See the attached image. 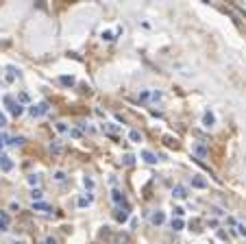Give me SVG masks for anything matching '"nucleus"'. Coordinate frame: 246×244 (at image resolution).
Listing matches in <instances>:
<instances>
[{
  "instance_id": "4468645a",
  "label": "nucleus",
  "mask_w": 246,
  "mask_h": 244,
  "mask_svg": "<svg viewBox=\"0 0 246 244\" xmlns=\"http://www.w3.org/2000/svg\"><path fill=\"white\" fill-rule=\"evenodd\" d=\"M172 229H174V231H179V229H183V220H181V218H177V220L172 218Z\"/></svg>"
},
{
  "instance_id": "f3484780",
  "label": "nucleus",
  "mask_w": 246,
  "mask_h": 244,
  "mask_svg": "<svg viewBox=\"0 0 246 244\" xmlns=\"http://www.w3.org/2000/svg\"><path fill=\"white\" fill-rule=\"evenodd\" d=\"M31 196H33V200H39V198L44 196V192H42V190H33V192H31Z\"/></svg>"
},
{
  "instance_id": "9b49d317",
  "label": "nucleus",
  "mask_w": 246,
  "mask_h": 244,
  "mask_svg": "<svg viewBox=\"0 0 246 244\" xmlns=\"http://www.w3.org/2000/svg\"><path fill=\"white\" fill-rule=\"evenodd\" d=\"M150 220H152V225H161V222H163V211L152 214V218H150Z\"/></svg>"
},
{
  "instance_id": "6ab92c4d",
  "label": "nucleus",
  "mask_w": 246,
  "mask_h": 244,
  "mask_svg": "<svg viewBox=\"0 0 246 244\" xmlns=\"http://www.w3.org/2000/svg\"><path fill=\"white\" fill-rule=\"evenodd\" d=\"M28 183H31V185H37V183H39V177H37V174H31V177H28Z\"/></svg>"
},
{
  "instance_id": "aec40b11",
  "label": "nucleus",
  "mask_w": 246,
  "mask_h": 244,
  "mask_svg": "<svg viewBox=\"0 0 246 244\" xmlns=\"http://www.w3.org/2000/svg\"><path fill=\"white\" fill-rule=\"evenodd\" d=\"M54 179H57V181H65V172H61V170L54 172Z\"/></svg>"
},
{
  "instance_id": "393cba45",
  "label": "nucleus",
  "mask_w": 246,
  "mask_h": 244,
  "mask_svg": "<svg viewBox=\"0 0 246 244\" xmlns=\"http://www.w3.org/2000/svg\"><path fill=\"white\" fill-rule=\"evenodd\" d=\"M238 233L240 236H246V225H238Z\"/></svg>"
},
{
  "instance_id": "423d86ee",
  "label": "nucleus",
  "mask_w": 246,
  "mask_h": 244,
  "mask_svg": "<svg viewBox=\"0 0 246 244\" xmlns=\"http://www.w3.org/2000/svg\"><path fill=\"white\" fill-rule=\"evenodd\" d=\"M202 122H205V127H213V122H216L213 113H211V111H207V113L202 116Z\"/></svg>"
},
{
  "instance_id": "20e7f679",
  "label": "nucleus",
  "mask_w": 246,
  "mask_h": 244,
  "mask_svg": "<svg viewBox=\"0 0 246 244\" xmlns=\"http://www.w3.org/2000/svg\"><path fill=\"white\" fill-rule=\"evenodd\" d=\"M192 185H194V188H207V181H205L200 174H194V177H192Z\"/></svg>"
},
{
  "instance_id": "0eeeda50",
  "label": "nucleus",
  "mask_w": 246,
  "mask_h": 244,
  "mask_svg": "<svg viewBox=\"0 0 246 244\" xmlns=\"http://www.w3.org/2000/svg\"><path fill=\"white\" fill-rule=\"evenodd\" d=\"M142 157L146 159L148 164H157V155H155V153H150V150H144V153H142Z\"/></svg>"
},
{
  "instance_id": "9d476101",
  "label": "nucleus",
  "mask_w": 246,
  "mask_h": 244,
  "mask_svg": "<svg viewBox=\"0 0 246 244\" xmlns=\"http://www.w3.org/2000/svg\"><path fill=\"white\" fill-rule=\"evenodd\" d=\"M59 81H61V83H63V85H65V87H72V85H74V83H76V81H74V76H61V79H59Z\"/></svg>"
},
{
  "instance_id": "bb28decb",
  "label": "nucleus",
  "mask_w": 246,
  "mask_h": 244,
  "mask_svg": "<svg viewBox=\"0 0 246 244\" xmlns=\"http://www.w3.org/2000/svg\"><path fill=\"white\" fill-rule=\"evenodd\" d=\"M70 135H72V138H81V131H79V129H72Z\"/></svg>"
},
{
  "instance_id": "b1692460",
  "label": "nucleus",
  "mask_w": 246,
  "mask_h": 244,
  "mask_svg": "<svg viewBox=\"0 0 246 244\" xmlns=\"http://www.w3.org/2000/svg\"><path fill=\"white\" fill-rule=\"evenodd\" d=\"M33 207H35V209H50V207L46 205V203H35Z\"/></svg>"
},
{
  "instance_id": "f8f14e48",
  "label": "nucleus",
  "mask_w": 246,
  "mask_h": 244,
  "mask_svg": "<svg viewBox=\"0 0 246 244\" xmlns=\"http://www.w3.org/2000/svg\"><path fill=\"white\" fill-rule=\"evenodd\" d=\"M115 218H118L120 222H124V220L129 218V209H124V211H122V209H118V214H115Z\"/></svg>"
},
{
  "instance_id": "ddd939ff",
  "label": "nucleus",
  "mask_w": 246,
  "mask_h": 244,
  "mask_svg": "<svg viewBox=\"0 0 246 244\" xmlns=\"http://www.w3.org/2000/svg\"><path fill=\"white\" fill-rule=\"evenodd\" d=\"M129 138H131V142H142V135H140V131H131V133H129Z\"/></svg>"
},
{
  "instance_id": "2eb2a0df",
  "label": "nucleus",
  "mask_w": 246,
  "mask_h": 244,
  "mask_svg": "<svg viewBox=\"0 0 246 244\" xmlns=\"http://www.w3.org/2000/svg\"><path fill=\"white\" fill-rule=\"evenodd\" d=\"M50 150H52V153H61V144H59V140H54V142L50 144Z\"/></svg>"
},
{
  "instance_id": "a211bd4d",
  "label": "nucleus",
  "mask_w": 246,
  "mask_h": 244,
  "mask_svg": "<svg viewBox=\"0 0 246 244\" xmlns=\"http://www.w3.org/2000/svg\"><path fill=\"white\" fill-rule=\"evenodd\" d=\"M194 150H196L198 155H205V153H207V148H205V144H196V146H194Z\"/></svg>"
},
{
  "instance_id": "a878e982",
  "label": "nucleus",
  "mask_w": 246,
  "mask_h": 244,
  "mask_svg": "<svg viewBox=\"0 0 246 244\" xmlns=\"http://www.w3.org/2000/svg\"><path fill=\"white\" fill-rule=\"evenodd\" d=\"M133 161H135V159H133V155H126V157H124V164H126V166H131Z\"/></svg>"
},
{
  "instance_id": "cd10ccee",
  "label": "nucleus",
  "mask_w": 246,
  "mask_h": 244,
  "mask_svg": "<svg viewBox=\"0 0 246 244\" xmlns=\"http://www.w3.org/2000/svg\"><path fill=\"white\" fill-rule=\"evenodd\" d=\"M174 216L181 218V216H183V209H181V207H174Z\"/></svg>"
},
{
  "instance_id": "4be33fe9",
  "label": "nucleus",
  "mask_w": 246,
  "mask_h": 244,
  "mask_svg": "<svg viewBox=\"0 0 246 244\" xmlns=\"http://www.w3.org/2000/svg\"><path fill=\"white\" fill-rule=\"evenodd\" d=\"M4 127H7V116L0 111V129H4Z\"/></svg>"
},
{
  "instance_id": "412c9836",
  "label": "nucleus",
  "mask_w": 246,
  "mask_h": 244,
  "mask_svg": "<svg viewBox=\"0 0 246 244\" xmlns=\"http://www.w3.org/2000/svg\"><path fill=\"white\" fill-rule=\"evenodd\" d=\"M83 183H85V188H90V190L94 188V181H92L90 177H85V179H83Z\"/></svg>"
},
{
  "instance_id": "f03ea898",
  "label": "nucleus",
  "mask_w": 246,
  "mask_h": 244,
  "mask_svg": "<svg viewBox=\"0 0 246 244\" xmlns=\"http://www.w3.org/2000/svg\"><path fill=\"white\" fill-rule=\"evenodd\" d=\"M28 111H31V116H33V118H37V116H44V113L48 111V105H46V102H39V105H31V109H28Z\"/></svg>"
},
{
  "instance_id": "1a4fd4ad",
  "label": "nucleus",
  "mask_w": 246,
  "mask_h": 244,
  "mask_svg": "<svg viewBox=\"0 0 246 244\" xmlns=\"http://www.w3.org/2000/svg\"><path fill=\"white\" fill-rule=\"evenodd\" d=\"M111 198H113V203H124V194H122V192H120V190H113V192H111Z\"/></svg>"
},
{
  "instance_id": "5701e85b",
  "label": "nucleus",
  "mask_w": 246,
  "mask_h": 244,
  "mask_svg": "<svg viewBox=\"0 0 246 244\" xmlns=\"http://www.w3.org/2000/svg\"><path fill=\"white\" fill-rule=\"evenodd\" d=\"M57 131H61V133H65V131H68V127H65L63 122H57Z\"/></svg>"
},
{
  "instance_id": "f257e3e1",
  "label": "nucleus",
  "mask_w": 246,
  "mask_h": 244,
  "mask_svg": "<svg viewBox=\"0 0 246 244\" xmlns=\"http://www.w3.org/2000/svg\"><path fill=\"white\" fill-rule=\"evenodd\" d=\"M4 102L9 105V111H11L13 116H20V113L24 111V107H22L20 102H15V100H13V98H11V96H4Z\"/></svg>"
},
{
  "instance_id": "dca6fc26",
  "label": "nucleus",
  "mask_w": 246,
  "mask_h": 244,
  "mask_svg": "<svg viewBox=\"0 0 246 244\" xmlns=\"http://www.w3.org/2000/svg\"><path fill=\"white\" fill-rule=\"evenodd\" d=\"M92 198H94L92 194L87 196V198H81V200H79V207H85V205H90V203H92Z\"/></svg>"
},
{
  "instance_id": "c85d7f7f",
  "label": "nucleus",
  "mask_w": 246,
  "mask_h": 244,
  "mask_svg": "<svg viewBox=\"0 0 246 244\" xmlns=\"http://www.w3.org/2000/svg\"><path fill=\"white\" fill-rule=\"evenodd\" d=\"M0 231H7V222H0Z\"/></svg>"
},
{
  "instance_id": "39448f33",
  "label": "nucleus",
  "mask_w": 246,
  "mask_h": 244,
  "mask_svg": "<svg viewBox=\"0 0 246 244\" xmlns=\"http://www.w3.org/2000/svg\"><path fill=\"white\" fill-rule=\"evenodd\" d=\"M172 196H177V198H185V196H187V192H185V188H183V185H174Z\"/></svg>"
},
{
  "instance_id": "6e6552de",
  "label": "nucleus",
  "mask_w": 246,
  "mask_h": 244,
  "mask_svg": "<svg viewBox=\"0 0 246 244\" xmlns=\"http://www.w3.org/2000/svg\"><path fill=\"white\" fill-rule=\"evenodd\" d=\"M24 142H26V140H24L22 135H18V138H9V144H11V146H22Z\"/></svg>"
},
{
  "instance_id": "7ed1b4c3",
  "label": "nucleus",
  "mask_w": 246,
  "mask_h": 244,
  "mask_svg": "<svg viewBox=\"0 0 246 244\" xmlns=\"http://www.w3.org/2000/svg\"><path fill=\"white\" fill-rule=\"evenodd\" d=\"M0 168H2L4 172H9V170L13 168V161H11L7 155H2V153H0Z\"/></svg>"
}]
</instances>
